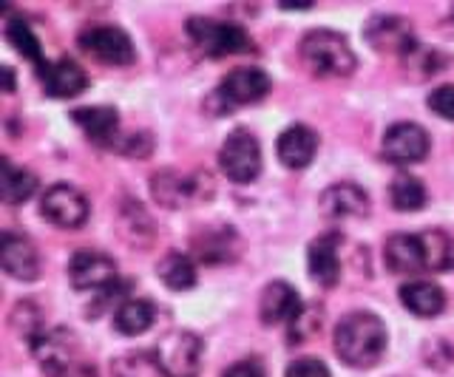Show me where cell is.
<instances>
[{
    "label": "cell",
    "mask_w": 454,
    "mask_h": 377,
    "mask_svg": "<svg viewBox=\"0 0 454 377\" xmlns=\"http://www.w3.org/2000/svg\"><path fill=\"white\" fill-rule=\"evenodd\" d=\"M387 327L375 312H352L335 329V355L352 369H372L387 352Z\"/></svg>",
    "instance_id": "obj_1"
},
{
    "label": "cell",
    "mask_w": 454,
    "mask_h": 377,
    "mask_svg": "<svg viewBox=\"0 0 454 377\" xmlns=\"http://www.w3.org/2000/svg\"><path fill=\"white\" fill-rule=\"evenodd\" d=\"M301 60L318 77H349L358 68V58L347 37L330 29H312L301 40Z\"/></svg>",
    "instance_id": "obj_2"
},
{
    "label": "cell",
    "mask_w": 454,
    "mask_h": 377,
    "mask_svg": "<svg viewBox=\"0 0 454 377\" xmlns=\"http://www.w3.org/2000/svg\"><path fill=\"white\" fill-rule=\"evenodd\" d=\"M188 35L193 43L210 58H227V54H247L253 49L250 35L236 23H219L207 18H191L188 20Z\"/></svg>",
    "instance_id": "obj_3"
},
{
    "label": "cell",
    "mask_w": 454,
    "mask_h": 377,
    "mask_svg": "<svg viewBox=\"0 0 454 377\" xmlns=\"http://www.w3.org/2000/svg\"><path fill=\"white\" fill-rule=\"evenodd\" d=\"M219 167L227 179L236 181V185H250V181H255L262 173L259 139L245 128H236L224 139V145L219 150Z\"/></svg>",
    "instance_id": "obj_4"
},
{
    "label": "cell",
    "mask_w": 454,
    "mask_h": 377,
    "mask_svg": "<svg viewBox=\"0 0 454 377\" xmlns=\"http://www.w3.org/2000/svg\"><path fill=\"white\" fill-rule=\"evenodd\" d=\"M35 360L40 363V369L49 377H66L71 369L80 366V346L74 332H68L63 327L46 329L43 335L32 341Z\"/></svg>",
    "instance_id": "obj_5"
},
{
    "label": "cell",
    "mask_w": 454,
    "mask_h": 377,
    "mask_svg": "<svg viewBox=\"0 0 454 377\" xmlns=\"http://www.w3.org/2000/svg\"><path fill=\"white\" fill-rule=\"evenodd\" d=\"M77 43L85 54H91V58L108 65H131L137 60L131 37L122 29H117V26H103V23L85 26L77 37Z\"/></svg>",
    "instance_id": "obj_6"
},
{
    "label": "cell",
    "mask_w": 454,
    "mask_h": 377,
    "mask_svg": "<svg viewBox=\"0 0 454 377\" xmlns=\"http://www.w3.org/2000/svg\"><path fill=\"white\" fill-rule=\"evenodd\" d=\"M165 377H196L202 363V341L193 332H170L153 349Z\"/></svg>",
    "instance_id": "obj_7"
},
{
    "label": "cell",
    "mask_w": 454,
    "mask_h": 377,
    "mask_svg": "<svg viewBox=\"0 0 454 377\" xmlns=\"http://www.w3.org/2000/svg\"><path fill=\"white\" fill-rule=\"evenodd\" d=\"M40 213L57 227L77 230L85 225V219H89V199H85L77 188L63 185L60 181V185H51L46 193H43Z\"/></svg>",
    "instance_id": "obj_8"
},
{
    "label": "cell",
    "mask_w": 454,
    "mask_h": 377,
    "mask_svg": "<svg viewBox=\"0 0 454 377\" xmlns=\"http://www.w3.org/2000/svg\"><path fill=\"white\" fill-rule=\"evenodd\" d=\"M270 77L262 72V68H233L231 74H227L219 88H216V100H222V114L231 105H250V103H259L267 96L270 91Z\"/></svg>",
    "instance_id": "obj_9"
},
{
    "label": "cell",
    "mask_w": 454,
    "mask_h": 377,
    "mask_svg": "<svg viewBox=\"0 0 454 377\" xmlns=\"http://www.w3.org/2000/svg\"><path fill=\"white\" fill-rule=\"evenodd\" d=\"M429 134L418 122H395L383 134V153L395 165H418L429 157Z\"/></svg>",
    "instance_id": "obj_10"
},
{
    "label": "cell",
    "mask_w": 454,
    "mask_h": 377,
    "mask_svg": "<svg viewBox=\"0 0 454 377\" xmlns=\"http://www.w3.org/2000/svg\"><path fill=\"white\" fill-rule=\"evenodd\" d=\"M68 281L74 289H103L117 281V261L99 250H77L68 261Z\"/></svg>",
    "instance_id": "obj_11"
},
{
    "label": "cell",
    "mask_w": 454,
    "mask_h": 377,
    "mask_svg": "<svg viewBox=\"0 0 454 377\" xmlns=\"http://www.w3.org/2000/svg\"><path fill=\"white\" fill-rule=\"evenodd\" d=\"M364 37L366 43L372 46L375 51L380 54H401V58H406V54L418 46L415 35H411V26L406 18H397V15H378L366 23L364 29Z\"/></svg>",
    "instance_id": "obj_12"
},
{
    "label": "cell",
    "mask_w": 454,
    "mask_h": 377,
    "mask_svg": "<svg viewBox=\"0 0 454 377\" xmlns=\"http://www.w3.org/2000/svg\"><path fill=\"white\" fill-rule=\"evenodd\" d=\"M304 312V304L298 298L295 287L287 281H273L267 284L262 298H259V318L262 324L273 327V324H293V320Z\"/></svg>",
    "instance_id": "obj_13"
},
{
    "label": "cell",
    "mask_w": 454,
    "mask_h": 377,
    "mask_svg": "<svg viewBox=\"0 0 454 377\" xmlns=\"http://www.w3.org/2000/svg\"><path fill=\"white\" fill-rule=\"evenodd\" d=\"M321 213L326 219H361L369 213V193L352 181H338L321 193Z\"/></svg>",
    "instance_id": "obj_14"
},
{
    "label": "cell",
    "mask_w": 454,
    "mask_h": 377,
    "mask_svg": "<svg viewBox=\"0 0 454 377\" xmlns=\"http://www.w3.org/2000/svg\"><path fill=\"white\" fill-rule=\"evenodd\" d=\"M0 264L4 270L18 278V281H37L40 278V256L35 244L23 239V235L4 233V242H0Z\"/></svg>",
    "instance_id": "obj_15"
},
{
    "label": "cell",
    "mask_w": 454,
    "mask_h": 377,
    "mask_svg": "<svg viewBox=\"0 0 454 377\" xmlns=\"http://www.w3.org/2000/svg\"><path fill=\"white\" fill-rule=\"evenodd\" d=\"M40 80H43V86H46V94L54 96V100H71V96H77L89 88V74L68 58L49 63L40 72Z\"/></svg>",
    "instance_id": "obj_16"
},
{
    "label": "cell",
    "mask_w": 454,
    "mask_h": 377,
    "mask_svg": "<svg viewBox=\"0 0 454 377\" xmlns=\"http://www.w3.org/2000/svg\"><path fill=\"white\" fill-rule=\"evenodd\" d=\"M318 150V136L312 134L307 125H290L287 131H281L278 142H276V153L284 167L290 171H301L312 162Z\"/></svg>",
    "instance_id": "obj_17"
},
{
    "label": "cell",
    "mask_w": 454,
    "mask_h": 377,
    "mask_svg": "<svg viewBox=\"0 0 454 377\" xmlns=\"http://www.w3.org/2000/svg\"><path fill=\"white\" fill-rule=\"evenodd\" d=\"M151 193L162 207L176 211V207H184L191 199L199 196V185H196V179L182 176L176 171H160L151 179Z\"/></svg>",
    "instance_id": "obj_18"
},
{
    "label": "cell",
    "mask_w": 454,
    "mask_h": 377,
    "mask_svg": "<svg viewBox=\"0 0 454 377\" xmlns=\"http://www.w3.org/2000/svg\"><path fill=\"white\" fill-rule=\"evenodd\" d=\"M401 304L418 318H434L443 312L446 296L434 281H409L401 287Z\"/></svg>",
    "instance_id": "obj_19"
},
{
    "label": "cell",
    "mask_w": 454,
    "mask_h": 377,
    "mask_svg": "<svg viewBox=\"0 0 454 377\" xmlns=\"http://www.w3.org/2000/svg\"><path fill=\"white\" fill-rule=\"evenodd\" d=\"M383 258H387V267L392 273H418V270H426L420 235H409V233L392 235V239L387 242V250H383Z\"/></svg>",
    "instance_id": "obj_20"
},
{
    "label": "cell",
    "mask_w": 454,
    "mask_h": 377,
    "mask_svg": "<svg viewBox=\"0 0 454 377\" xmlns=\"http://www.w3.org/2000/svg\"><path fill=\"white\" fill-rule=\"evenodd\" d=\"M71 119H74V125H80L82 134L89 136L91 142H99V145L111 142V136H117V128H120L117 111L106 105L77 108V111H71Z\"/></svg>",
    "instance_id": "obj_21"
},
{
    "label": "cell",
    "mask_w": 454,
    "mask_h": 377,
    "mask_svg": "<svg viewBox=\"0 0 454 377\" xmlns=\"http://www.w3.org/2000/svg\"><path fill=\"white\" fill-rule=\"evenodd\" d=\"M307 267L312 281H318L324 287L338 284L340 278V261H338V250H335V235H326V239L312 242L307 250Z\"/></svg>",
    "instance_id": "obj_22"
},
{
    "label": "cell",
    "mask_w": 454,
    "mask_h": 377,
    "mask_svg": "<svg viewBox=\"0 0 454 377\" xmlns=\"http://www.w3.org/2000/svg\"><path fill=\"white\" fill-rule=\"evenodd\" d=\"M420 247H423L426 270H432V273L454 270V239L446 230H426V233H420Z\"/></svg>",
    "instance_id": "obj_23"
},
{
    "label": "cell",
    "mask_w": 454,
    "mask_h": 377,
    "mask_svg": "<svg viewBox=\"0 0 454 377\" xmlns=\"http://www.w3.org/2000/svg\"><path fill=\"white\" fill-rule=\"evenodd\" d=\"M389 202L397 213H418L426 204V188L418 176L397 173L389 185Z\"/></svg>",
    "instance_id": "obj_24"
},
{
    "label": "cell",
    "mask_w": 454,
    "mask_h": 377,
    "mask_svg": "<svg viewBox=\"0 0 454 377\" xmlns=\"http://www.w3.org/2000/svg\"><path fill=\"white\" fill-rule=\"evenodd\" d=\"M153 318H156V310L151 301L131 298L114 312V327H117V332H122V335H142L153 327Z\"/></svg>",
    "instance_id": "obj_25"
},
{
    "label": "cell",
    "mask_w": 454,
    "mask_h": 377,
    "mask_svg": "<svg viewBox=\"0 0 454 377\" xmlns=\"http://www.w3.org/2000/svg\"><path fill=\"white\" fill-rule=\"evenodd\" d=\"M156 275H160V281L168 289H176V292L196 287V267H193V261L182 253H168L156 264Z\"/></svg>",
    "instance_id": "obj_26"
},
{
    "label": "cell",
    "mask_w": 454,
    "mask_h": 377,
    "mask_svg": "<svg viewBox=\"0 0 454 377\" xmlns=\"http://www.w3.org/2000/svg\"><path fill=\"white\" fill-rule=\"evenodd\" d=\"M37 190L35 173L14 167L9 159H4V179H0V193H4L6 204H23L26 199H32Z\"/></svg>",
    "instance_id": "obj_27"
},
{
    "label": "cell",
    "mask_w": 454,
    "mask_h": 377,
    "mask_svg": "<svg viewBox=\"0 0 454 377\" xmlns=\"http://www.w3.org/2000/svg\"><path fill=\"white\" fill-rule=\"evenodd\" d=\"M6 40L14 46V51L23 54V58H26L28 63H35V65H37V74L43 72V68L49 65L46 60H43L40 40L35 37V32H32V29H28V23H26V20L12 18V20L6 23Z\"/></svg>",
    "instance_id": "obj_28"
},
{
    "label": "cell",
    "mask_w": 454,
    "mask_h": 377,
    "mask_svg": "<svg viewBox=\"0 0 454 377\" xmlns=\"http://www.w3.org/2000/svg\"><path fill=\"white\" fill-rule=\"evenodd\" d=\"M111 369H114V377H160V374H165L153 352L122 355L114 360Z\"/></svg>",
    "instance_id": "obj_29"
},
{
    "label": "cell",
    "mask_w": 454,
    "mask_h": 377,
    "mask_svg": "<svg viewBox=\"0 0 454 377\" xmlns=\"http://www.w3.org/2000/svg\"><path fill=\"white\" fill-rule=\"evenodd\" d=\"M426 105H429L432 114H437L440 119L454 122V86H440V88H434L429 96H426Z\"/></svg>",
    "instance_id": "obj_30"
},
{
    "label": "cell",
    "mask_w": 454,
    "mask_h": 377,
    "mask_svg": "<svg viewBox=\"0 0 454 377\" xmlns=\"http://www.w3.org/2000/svg\"><path fill=\"white\" fill-rule=\"evenodd\" d=\"M284 377H330V369H326V363L318 358H301L290 363Z\"/></svg>",
    "instance_id": "obj_31"
},
{
    "label": "cell",
    "mask_w": 454,
    "mask_h": 377,
    "mask_svg": "<svg viewBox=\"0 0 454 377\" xmlns=\"http://www.w3.org/2000/svg\"><path fill=\"white\" fill-rule=\"evenodd\" d=\"M222 377H264V369L259 360H239Z\"/></svg>",
    "instance_id": "obj_32"
},
{
    "label": "cell",
    "mask_w": 454,
    "mask_h": 377,
    "mask_svg": "<svg viewBox=\"0 0 454 377\" xmlns=\"http://www.w3.org/2000/svg\"><path fill=\"white\" fill-rule=\"evenodd\" d=\"M4 80H6V94H12V91H14V74H12V68H9V65L4 68Z\"/></svg>",
    "instance_id": "obj_33"
}]
</instances>
